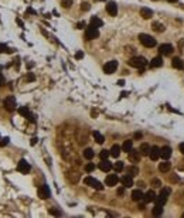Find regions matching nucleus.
Segmentation results:
<instances>
[{
    "label": "nucleus",
    "mask_w": 184,
    "mask_h": 218,
    "mask_svg": "<svg viewBox=\"0 0 184 218\" xmlns=\"http://www.w3.org/2000/svg\"><path fill=\"white\" fill-rule=\"evenodd\" d=\"M120 181H122V184H123L126 188L133 185V179H132V176H130V174H126V176H123V177L120 179Z\"/></svg>",
    "instance_id": "f3484780"
},
{
    "label": "nucleus",
    "mask_w": 184,
    "mask_h": 218,
    "mask_svg": "<svg viewBox=\"0 0 184 218\" xmlns=\"http://www.w3.org/2000/svg\"><path fill=\"white\" fill-rule=\"evenodd\" d=\"M170 188H161V191H160V194H163V195H169L170 194Z\"/></svg>",
    "instance_id": "ea45409f"
},
{
    "label": "nucleus",
    "mask_w": 184,
    "mask_h": 218,
    "mask_svg": "<svg viewBox=\"0 0 184 218\" xmlns=\"http://www.w3.org/2000/svg\"><path fill=\"white\" fill-rule=\"evenodd\" d=\"M106 11L109 13L110 16H116L118 14V4L115 1H109L106 4Z\"/></svg>",
    "instance_id": "ddd939ff"
},
{
    "label": "nucleus",
    "mask_w": 184,
    "mask_h": 218,
    "mask_svg": "<svg viewBox=\"0 0 184 218\" xmlns=\"http://www.w3.org/2000/svg\"><path fill=\"white\" fill-rule=\"evenodd\" d=\"M143 195H145V194H143L142 190H133V191H132V200H133V201H140V200L143 198Z\"/></svg>",
    "instance_id": "aec40b11"
},
{
    "label": "nucleus",
    "mask_w": 184,
    "mask_h": 218,
    "mask_svg": "<svg viewBox=\"0 0 184 218\" xmlns=\"http://www.w3.org/2000/svg\"><path fill=\"white\" fill-rule=\"evenodd\" d=\"M91 26H94V27L98 29V27H102V26H104V21H102L101 19H98V17L94 16V17L91 19Z\"/></svg>",
    "instance_id": "a878e982"
},
{
    "label": "nucleus",
    "mask_w": 184,
    "mask_h": 218,
    "mask_svg": "<svg viewBox=\"0 0 184 218\" xmlns=\"http://www.w3.org/2000/svg\"><path fill=\"white\" fill-rule=\"evenodd\" d=\"M84 27H85V23H84V21L78 23V26H76V29H84Z\"/></svg>",
    "instance_id": "49530a36"
},
{
    "label": "nucleus",
    "mask_w": 184,
    "mask_h": 218,
    "mask_svg": "<svg viewBox=\"0 0 184 218\" xmlns=\"http://www.w3.org/2000/svg\"><path fill=\"white\" fill-rule=\"evenodd\" d=\"M163 214V205H160V204H156L154 205V208H153V215H161Z\"/></svg>",
    "instance_id": "2f4dec72"
},
{
    "label": "nucleus",
    "mask_w": 184,
    "mask_h": 218,
    "mask_svg": "<svg viewBox=\"0 0 184 218\" xmlns=\"http://www.w3.org/2000/svg\"><path fill=\"white\" fill-rule=\"evenodd\" d=\"M94 156H95V153H94V150H92V149H89V147H88V149H85V150H84V157H85V159L91 160Z\"/></svg>",
    "instance_id": "7c9ffc66"
},
{
    "label": "nucleus",
    "mask_w": 184,
    "mask_h": 218,
    "mask_svg": "<svg viewBox=\"0 0 184 218\" xmlns=\"http://www.w3.org/2000/svg\"><path fill=\"white\" fill-rule=\"evenodd\" d=\"M102 171H105V173H108V171H110L112 169H113V164L110 163L108 159H105V160H101V163H99V166H98Z\"/></svg>",
    "instance_id": "1a4fd4ad"
},
{
    "label": "nucleus",
    "mask_w": 184,
    "mask_h": 218,
    "mask_svg": "<svg viewBox=\"0 0 184 218\" xmlns=\"http://www.w3.org/2000/svg\"><path fill=\"white\" fill-rule=\"evenodd\" d=\"M159 51H160V54H163V55H170V54L173 53V45H171V44H161V45L159 47Z\"/></svg>",
    "instance_id": "9b49d317"
},
{
    "label": "nucleus",
    "mask_w": 184,
    "mask_h": 218,
    "mask_svg": "<svg viewBox=\"0 0 184 218\" xmlns=\"http://www.w3.org/2000/svg\"><path fill=\"white\" fill-rule=\"evenodd\" d=\"M128 174H130V176L133 177V176L139 174V169H138L136 166H130V167L128 169Z\"/></svg>",
    "instance_id": "473e14b6"
},
{
    "label": "nucleus",
    "mask_w": 184,
    "mask_h": 218,
    "mask_svg": "<svg viewBox=\"0 0 184 218\" xmlns=\"http://www.w3.org/2000/svg\"><path fill=\"white\" fill-rule=\"evenodd\" d=\"M132 149H133V142L132 140H125L123 142V145H122V150L123 152H128L129 153Z\"/></svg>",
    "instance_id": "393cba45"
},
{
    "label": "nucleus",
    "mask_w": 184,
    "mask_h": 218,
    "mask_svg": "<svg viewBox=\"0 0 184 218\" xmlns=\"http://www.w3.org/2000/svg\"><path fill=\"white\" fill-rule=\"evenodd\" d=\"M140 16H142L143 19H150V17L153 16V11H151L150 9H147V7H143V9L140 10Z\"/></svg>",
    "instance_id": "b1692460"
},
{
    "label": "nucleus",
    "mask_w": 184,
    "mask_h": 218,
    "mask_svg": "<svg viewBox=\"0 0 184 218\" xmlns=\"http://www.w3.org/2000/svg\"><path fill=\"white\" fill-rule=\"evenodd\" d=\"M110 156V152L109 150H101V153H99V157H101V160H105V159H108Z\"/></svg>",
    "instance_id": "72a5a7b5"
},
{
    "label": "nucleus",
    "mask_w": 184,
    "mask_h": 218,
    "mask_svg": "<svg viewBox=\"0 0 184 218\" xmlns=\"http://www.w3.org/2000/svg\"><path fill=\"white\" fill-rule=\"evenodd\" d=\"M120 150H122V147L119 145H113L110 147V156L112 157H119V154H120Z\"/></svg>",
    "instance_id": "412c9836"
},
{
    "label": "nucleus",
    "mask_w": 184,
    "mask_h": 218,
    "mask_svg": "<svg viewBox=\"0 0 184 218\" xmlns=\"http://www.w3.org/2000/svg\"><path fill=\"white\" fill-rule=\"evenodd\" d=\"M50 195H51L50 187H48L47 184H43V185L38 188V197L43 198V200H47V198H50Z\"/></svg>",
    "instance_id": "423d86ee"
},
{
    "label": "nucleus",
    "mask_w": 184,
    "mask_h": 218,
    "mask_svg": "<svg viewBox=\"0 0 184 218\" xmlns=\"http://www.w3.org/2000/svg\"><path fill=\"white\" fill-rule=\"evenodd\" d=\"M140 138H142V133L140 132H136L135 133V139H140Z\"/></svg>",
    "instance_id": "de8ad7c7"
},
{
    "label": "nucleus",
    "mask_w": 184,
    "mask_h": 218,
    "mask_svg": "<svg viewBox=\"0 0 184 218\" xmlns=\"http://www.w3.org/2000/svg\"><path fill=\"white\" fill-rule=\"evenodd\" d=\"M92 135H94V139H95V142H96V143L102 145V143L105 142V138H104V136H102V135H101L99 132H96V130H95V132H94Z\"/></svg>",
    "instance_id": "cd10ccee"
},
{
    "label": "nucleus",
    "mask_w": 184,
    "mask_h": 218,
    "mask_svg": "<svg viewBox=\"0 0 184 218\" xmlns=\"http://www.w3.org/2000/svg\"><path fill=\"white\" fill-rule=\"evenodd\" d=\"M75 58H76V60H81V58H84V53H82V51H78V53L75 54Z\"/></svg>",
    "instance_id": "a19ab883"
},
{
    "label": "nucleus",
    "mask_w": 184,
    "mask_h": 218,
    "mask_svg": "<svg viewBox=\"0 0 184 218\" xmlns=\"http://www.w3.org/2000/svg\"><path fill=\"white\" fill-rule=\"evenodd\" d=\"M17 170H19L20 173L27 174V173L30 171V163H27V160L21 159V160L19 162V164H17Z\"/></svg>",
    "instance_id": "6e6552de"
},
{
    "label": "nucleus",
    "mask_w": 184,
    "mask_h": 218,
    "mask_svg": "<svg viewBox=\"0 0 184 218\" xmlns=\"http://www.w3.org/2000/svg\"><path fill=\"white\" fill-rule=\"evenodd\" d=\"M125 188H126L125 185H123V187H120V188H118V194H119V195H122V194L125 193Z\"/></svg>",
    "instance_id": "c03bdc74"
},
{
    "label": "nucleus",
    "mask_w": 184,
    "mask_h": 218,
    "mask_svg": "<svg viewBox=\"0 0 184 218\" xmlns=\"http://www.w3.org/2000/svg\"><path fill=\"white\" fill-rule=\"evenodd\" d=\"M150 149H151V147L147 145V143H142V146H140V149H139V150H140V153H142L143 156H149Z\"/></svg>",
    "instance_id": "c85d7f7f"
},
{
    "label": "nucleus",
    "mask_w": 184,
    "mask_h": 218,
    "mask_svg": "<svg viewBox=\"0 0 184 218\" xmlns=\"http://www.w3.org/2000/svg\"><path fill=\"white\" fill-rule=\"evenodd\" d=\"M4 84H6V79H4V76L0 74V86H1V85H4Z\"/></svg>",
    "instance_id": "a18cd8bd"
},
{
    "label": "nucleus",
    "mask_w": 184,
    "mask_h": 218,
    "mask_svg": "<svg viewBox=\"0 0 184 218\" xmlns=\"http://www.w3.org/2000/svg\"><path fill=\"white\" fill-rule=\"evenodd\" d=\"M99 1H104V0H99Z\"/></svg>",
    "instance_id": "603ef678"
},
{
    "label": "nucleus",
    "mask_w": 184,
    "mask_h": 218,
    "mask_svg": "<svg viewBox=\"0 0 184 218\" xmlns=\"http://www.w3.org/2000/svg\"><path fill=\"white\" fill-rule=\"evenodd\" d=\"M147 64L146 58L145 57H133L129 60V65L130 67H135V68H143Z\"/></svg>",
    "instance_id": "f257e3e1"
},
{
    "label": "nucleus",
    "mask_w": 184,
    "mask_h": 218,
    "mask_svg": "<svg viewBox=\"0 0 184 218\" xmlns=\"http://www.w3.org/2000/svg\"><path fill=\"white\" fill-rule=\"evenodd\" d=\"M169 1H170V3H176L177 0H169Z\"/></svg>",
    "instance_id": "3c124183"
},
{
    "label": "nucleus",
    "mask_w": 184,
    "mask_h": 218,
    "mask_svg": "<svg viewBox=\"0 0 184 218\" xmlns=\"http://www.w3.org/2000/svg\"><path fill=\"white\" fill-rule=\"evenodd\" d=\"M3 106L7 109L9 112H13L16 106H17V104H16V98L14 96H7L6 99H4V102H3Z\"/></svg>",
    "instance_id": "39448f33"
},
{
    "label": "nucleus",
    "mask_w": 184,
    "mask_h": 218,
    "mask_svg": "<svg viewBox=\"0 0 184 218\" xmlns=\"http://www.w3.org/2000/svg\"><path fill=\"white\" fill-rule=\"evenodd\" d=\"M85 170H86L88 173L94 171V170H95V164H94V163H88V164L85 166Z\"/></svg>",
    "instance_id": "e433bc0d"
},
{
    "label": "nucleus",
    "mask_w": 184,
    "mask_h": 218,
    "mask_svg": "<svg viewBox=\"0 0 184 218\" xmlns=\"http://www.w3.org/2000/svg\"><path fill=\"white\" fill-rule=\"evenodd\" d=\"M113 169H115L116 171H122V170H123V162H116V163L113 164Z\"/></svg>",
    "instance_id": "f704fd0d"
},
{
    "label": "nucleus",
    "mask_w": 184,
    "mask_h": 218,
    "mask_svg": "<svg viewBox=\"0 0 184 218\" xmlns=\"http://www.w3.org/2000/svg\"><path fill=\"white\" fill-rule=\"evenodd\" d=\"M166 201H167V195H163V194L156 195V200H154V203H156V204L164 205V204H166Z\"/></svg>",
    "instance_id": "bb28decb"
},
{
    "label": "nucleus",
    "mask_w": 184,
    "mask_h": 218,
    "mask_svg": "<svg viewBox=\"0 0 184 218\" xmlns=\"http://www.w3.org/2000/svg\"><path fill=\"white\" fill-rule=\"evenodd\" d=\"M84 183H85L86 185H91V187H92V188H95V190H102V188H104V185H102L101 183L98 181L96 179L91 177V176L85 177V179H84Z\"/></svg>",
    "instance_id": "20e7f679"
},
{
    "label": "nucleus",
    "mask_w": 184,
    "mask_h": 218,
    "mask_svg": "<svg viewBox=\"0 0 184 218\" xmlns=\"http://www.w3.org/2000/svg\"><path fill=\"white\" fill-rule=\"evenodd\" d=\"M89 9H91L89 3H86V1H82V3H81V10H84V11H88Z\"/></svg>",
    "instance_id": "c9c22d12"
},
{
    "label": "nucleus",
    "mask_w": 184,
    "mask_h": 218,
    "mask_svg": "<svg viewBox=\"0 0 184 218\" xmlns=\"http://www.w3.org/2000/svg\"><path fill=\"white\" fill-rule=\"evenodd\" d=\"M19 113L23 115V116H26V118H31V120H34V118L30 115V110H29L27 106H21V108H19Z\"/></svg>",
    "instance_id": "5701e85b"
},
{
    "label": "nucleus",
    "mask_w": 184,
    "mask_h": 218,
    "mask_svg": "<svg viewBox=\"0 0 184 218\" xmlns=\"http://www.w3.org/2000/svg\"><path fill=\"white\" fill-rule=\"evenodd\" d=\"M170 169H171V164H170L167 160H164V162L160 163V166H159V170H160L161 173H167Z\"/></svg>",
    "instance_id": "4be33fe9"
},
{
    "label": "nucleus",
    "mask_w": 184,
    "mask_h": 218,
    "mask_svg": "<svg viewBox=\"0 0 184 218\" xmlns=\"http://www.w3.org/2000/svg\"><path fill=\"white\" fill-rule=\"evenodd\" d=\"M140 156H142L140 150H135V149H132V150L129 152V160H130L132 163H138V162L140 160Z\"/></svg>",
    "instance_id": "9d476101"
},
{
    "label": "nucleus",
    "mask_w": 184,
    "mask_h": 218,
    "mask_svg": "<svg viewBox=\"0 0 184 218\" xmlns=\"http://www.w3.org/2000/svg\"><path fill=\"white\" fill-rule=\"evenodd\" d=\"M156 200V193L153 191V190H149L146 194L143 195V203L147 204V203H151V201H154Z\"/></svg>",
    "instance_id": "2eb2a0df"
},
{
    "label": "nucleus",
    "mask_w": 184,
    "mask_h": 218,
    "mask_svg": "<svg viewBox=\"0 0 184 218\" xmlns=\"http://www.w3.org/2000/svg\"><path fill=\"white\" fill-rule=\"evenodd\" d=\"M171 65H173V68H177V70H183L184 68V62L181 58H173V61H171Z\"/></svg>",
    "instance_id": "6ab92c4d"
},
{
    "label": "nucleus",
    "mask_w": 184,
    "mask_h": 218,
    "mask_svg": "<svg viewBox=\"0 0 184 218\" xmlns=\"http://www.w3.org/2000/svg\"><path fill=\"white\" fill-rule=\"evenodd\" d=\"M163 65V58L161 57H154L151 61H150V67L151 68H159Z\"/></svg>",
    "instance_id": "a211bd4d"
},
{
    "label": "nucleus",
    "mask_w": 184,
    "mask_h": 218,
    "mask_svg": "<svg viewBox=\"0 0 184 218\" xmlns=\"http://www.w3.org/2000/svg\"><path fill=\"white\" fill-rule=\"evenodd\" d=\"M7 143H9V138H6V139H3V140L0 142V146L3 147V146H6V145H7Z\"/></svg>",
    "instance_id": "37998d69"
},
{
    "label": "nucleus",
    "mask_w": 184,
    "mask_h": 218,
    "mask_svg": "<svg viewBox=\"0 0 184 218\" xmlns=\"http://www.w3.org/2000/svg\"><path fill=\"white\" fill-rule=\"evenodd\" d=\"M118 181H119V177H118L116 174H109V176H106V180H105L106 185H109V187H112V185H116V184H118Z\"/></svg>",
    "instance_id": "dca6fc26"
},
{
    "label": "nucleus",
    "mask_w": 184,
    "mask_h": 218,
    "mask_svg": "<svg viewBox=\"0 0 184 218\" xmlns=\"http://www.w3.org/2000/svg\"><path fill=\"white\" fill-rule=\"evenodd\" d=\"M27 79H29V81H34V75H33V74H29Z\"/></svg>",
    "instance_id": "8fccbe9b"
},
{
    "label": "nucleus",
    "mask_w": 184,
    "mask_h": 218,
    "mask_svg": "<svg viewBox=\"0 0 184 218\" xmlns=\"http://www.w3.org/2000/svg\"><path fill=\"white\" fill-rule=\"evenodd\" d=\"M98 37H99V30L89 24V27H86V30H85V38L86 40H94V38H98Z\"/></svg>",
    "instance_id": "7ed1b4c3"
},
{
    "label": "nucleus",
    "mask_w": 184,
    "mask_h": 218,
    "mask_svg": "<svg viewBox=\"0 0 184 218\" xmlns=\"http://www.w3.org/2000/svg\"><path fill=\"white\" fill-rule=\"evenodd\" d=\"M139 40H140V43H142L145 47H149V48L156 45V40H154L151 36H149V34H140V36H139Z\"/></svg>",
    "instance_id": "f03ea898"
},
{
    "label": "nucleus",
    "mask_w": 184,
    "mask_h": 218,
    "mask_svg": "<svg viewBox=\"0 0 184 218\" xmlns=\"http://www.w3.org/2000/svg\"><path fill=\"white\" fill-rule=\"evenodd\" d=\"M151 29H153L154 31H157V33H163V31H164V26L160 24V23H153V24H151Z\"/></svg>",
    "instance_id": "c756f323"
},
{
    "label": "nucleus",
    "mask_w": 184,
    "mask_h": 218,
    "mask_svg": "<svg viewBox=\"0 0 184 218\" xmlns=\"http://www.w3.org/2000/svg\"><path fill=\"white\" fill-rule=\"evenodd\" d=\"M149 157H150L153 162H154V160H157V159L160 157V147H157V146H153V147L150 149Z\"/></svg>",
    "instance_id": "4468645a"
},
{
    "label": "nucleus",
    "mask_w": 184,
    "mask_h": 218,
    "mask_svg": "<svg viewBox=\"0 0 184 218\" xmlns=\"http://www.w3.org/2000/svg\"><path fill=\"white\" fill-rule=\"evenodd\" d=\"M3 51H7V53H11V50H9L6 45H0V53H3Z\"/></svg>",
    "instance_id": "79ce46f5"
},
{
    "label": "nucleus",
    "mask_w": 184,
    "mask_h": 218,
    "mask_svg": "<svg viewBox=\"0 0 184 218\" xmlns=\"http://www.w3.org/2000/svg\"><path fill=\"white\" fill-rule=\"evenodd\" d=\"M170 156H171V147L170 146H164V147L160 149V157L163 160H169Z\"/></svg>",
    "instance_id": "f8f14e48"
},
{
    "label": "nucleus",
    "mask_w": 184,
    "mask_h": 218,
    "mask_svg": "<svg viewBox=\"0 0 184 218\" xmlns=\"http://www.w3.org/2000/svg\"><path fill=\"white\" fill-rule=\"evenodd\" d=\"M179 149H180V152H181V153H183V154H184V142H183V143H180V146H179Z\"/></svg>",
    "instance_id": "09e8293b"
},
{
    "label": "nucleus",
    "mask_w": 184,
    "mask_h": 218,
    "mask_svg": "<svg viewBox=\"0 0 184 218\" xmlns=\"http://www.w3.org/2000/svg\"><path fill=\"white\" fill-rule=\"evenodd\" d=\"M160 184H161V183H160L159 179H153V180H151V185H153V187H160Z\"/></svg>",
    "instance_id": "58836bf2"
},
{
    "label": "nucleus",
    "mask_w": 184,
    "mask_h": 218,
    "mask_svg": "<svg viewBox=\"0 0 184 218\" xmlns=\"http://www.w3.org/2000/svg\"><path fill=\"white\" fill-rule=\"evenodd\" d=\"M61 4H62V7L70 9V7H71V4H72V0H62V1H61Z\"/></svg>",
    "instance_id": "4c0bfd02"
},
{
    "label": "nucleus",
    "mask_w": 184,
    "mask_h": 218,
    "mask_svg": "<svg viewBox=\"0 0 184 218\" xmlns=\"http://www.w3.org/2000/svg\"><path fill=\"white\" fill-rule=\"evenodd\" d=\"M118 68V61L112 60V61H108L105 65H104V72L105 74H113Z\"/></svg>",
    "instance_id": "0eeeda50"
}]
</instances>
